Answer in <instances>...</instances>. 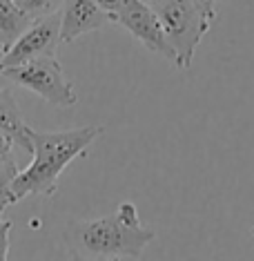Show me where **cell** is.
Listing matches in <instances>:
<instances>
[{
  "instance_id": "14",
  "label": "cell",
  "mask_w": 254,
  "mask_h": 261,
  "mask_svg": "<svg viewBox=\"0 0 254 261\" xmlns=\"http://www.w3.org/2000/svg\"><path fill=\"white\" fill-rule=\"evenodd\" d=\"M196 5L201 7L205 18H208L210 22H214V18H216V0H196Z\"/></svg>"
},
{
  "instance_id": "4",
  "label": "cell",
  "mask_w": 254,
  "mask_h": 261,
  "mask_svg": "<svg viewBox=\"0 0 254 261\" xmlns=\"http://www.w3.org/2000/svg\"><path fill=\"white\" fill-rule=\"evenodd\" d=\"M0 76L38 94L45 103L54 105V108H72L78 100L74 83L67 79V74H65L63 65L58 63L56 56H40L25 65L5 67L0 69Z\"/></svg>"
},
{
  "instance_id": "15",
  "label": "cell",
  "mask_w": 254,
  "mask_h": 261,
  "mask_svg": "<svg viewBox=\"0 0 254 261\" xmlns=\"http://www.w3.org/2000/svg\"><path fill=\"white\" fill-rule=\"evenodd\" d=\"M3 212H5V205H0V217H3Z\"/></svg>"
},
{
  "instance_id": "9",
  "label": "cell",
  "mask_w": 254,
  "mask_h": 261,
  "mask_svg": "<svg viewBox=\"0 0 254 261\" xmlns=\"http://www.w3.org/2000/svg\"><path fill=\"white\" fill-rule=\"evenodd\" d=\"M32 22L34 18L20 7L18 0H0V54L7 51Z\"/></svg>"
},
{
  "instance_id": "2",
  "label": "cell",
  "mask_w": 254,
  "mask_h": 261,
  "mask_svg": "<svg viewBox=\"0 0 254 261\" xmlns=\"http://www.w3.org/2000/svg\"><path fill=\"white\" fill-rule=\"evenodd\" d=\"M103 127H74V129H56V132H40L29 129V139L34 147V161L11 183L9 190V205L18 203L29 194H43L49 197L58 190V179L63 170L72 161L85 154Z\"/></svg>"
},
{
  "instance_id": "8",
  "label": "cell",
  "mask_w": 254,
  "mask_h": 261,
  "mask_svg": "<svg viewBox=\"0 0 254 261\" xmlns=\"http://www.w3.org/2000/svg\"><path fill=\"white\" fill-rule=\"evenodd\" d=\"M29 125H25L20 114V108L16 103L14 94L9 90H0V132L5 136H9L14 147L32 154V139H29Z\"/></svg>"
},
{
  "instance_id": "7",
  "label": "cell",
  "mask_w": 254,
  "mask_h": 261,
  "mask_svg": "<svg viewBox=\"0 0 254 261\" xmlns=\"http://www.w3.org/2000/svg\"><path fill=\"white\" fill-rule=\"evenodd\" d=\"M111 22L114 20L98 7L96 0H65L61 9V38L63 43H72L82 34L100 32Z\"/></svg>"
},
{
  "instance_id": "12",
  "label": "cell",
  "mask_w": 254,
  "mask_h": 261,
  "mask_svg": "<svg viewBox=\"0 0 254 261\" xmlns=\"http://www.w3.org/2000/svg\"><path fill=\"white\" fill-rule=\"evenodd\" d=\"M9 232H11V221L0 217V261H5L9 254Z\"/></svg>"
},
{
  "instance_id": "6",
  "label": "cell",
  "mask_w": 254,
  "mask_h": 261,
  "mask_svg": "<svg viewBox=\"0 0 254 261\" xmlns=\"http://www.w3.org/2000/svg\"><path fill=\"white\" fill-rule=\"evenodd\" d=\"M116 22L125 27L150 51H154V54L167 58L172 65H176V51L170 45L167 36H165V29L150 3H143V0H123Z\"/></svg>"
},
{
  "instance_id": "10",
  "label": "cell",
  "mask_w": 254,
  "mask_h": 261,
  "mask_svg": "<svg viewBox=\"0 0 254 261\" xmlns=\"http://www.w3.org/2000/svg\"><path fill=\"white\" fill-rule=\"evenodd\" d=\"M18 172V163L14 159V143L9 136L0 132V205H9V190Z\"/></svg>"
},
{
  "instance_id": "11",
  "label": "cell",
  "mask_w": 254,
  "mask_h": 261,
  "mask_svg": "<svg viewBox=\"0 0 254 261\" xmlns=\"http://www.w3.org/2000/svg\"><path fill=\"white\" fill-rule=\"evenodd\" d=\"M18 5L36 20V18H45V16L61 14L65 0H18Z\"/></svg>"
},
{
  "instance_id": "16",
  "label": "cell",
  "mask_w": 254,
  "mask_h": 261,
  "mask_svg": "<svg viewBox=\"0 0 254 261\" xmlns=\"http://www.w3.org/2000/svg\"><path fill=\"white\" fill-rule=\"evenodd\" d=\"M143 3H150L152 5V3H156V0H143Z\"/></svg>"
},
{
  "instance_id": "17",
  "label": "cell",
  "mask_w": 254,
  "mask_h": 261,
  "mask_svg": "<svg viewBox=\"0 0 254 261\" xmlns=\"http://www.w3.org/2000/svg\"><path fill=\"white\" fill-rule=\"evenodd\" d=\"M252 239H254V228H252Z\"/></svg>"
},
{
  "instance_id": "3",
  "label": "cell",
  "mask_w": 254,
  "mask_h": 261,
  "mask_svg": "<svg viewBox=\"0 0 254 261\" xmlns=\"http://www.w3.org/2000/svg\"><path fill=\"white\" fill-rule=\"evenodd\" d=\"M152 7L176 51V67L187 69L192 65L196 45L208 34L212 22L203 16L196 0H156Z\"/></svg>"
},
{
  "instance_id": "5",
  "label": "cell",
  "mask_w": 254,
  "mask_h": 261,
  "mask_svg": "<svg viewBox=\"0 0 254 261\" xmlns=\"http://www.w3.org/2000/svg\"><path fill=\"white\" fill-rule=\"evenodd\" d=\"M61 43H63L61 14L36 18L16 38V43L11 45L7 51H3V56H0V69L25 65L40 56H56Z\"/></svg>"
},
{
  "instance_id": "1",
  "label": "cell",
  "mask_w": 254,
  "mask_h": 261,
  "mask_svg": "<svg viewBox=\"0 0 254 261\" xmlns=\"http://www.w3.org/2000/svg\"><path fill=\"white\" fill-rule=\"evenodd\" d=\"M152 239L154 232L129 201L107 217L72 221L65 228V246L74 259H138Z\"/></svg>"
},
{
  "instance_id": "13",
  "label": "cell",
  "mask_w": 254,
  "mask_h": 261,
  "mask_svg": "<svg viewBox=\"0 0 254 261\" xmlns=\"http://www.w3.org/2000/svg\"><path fill=\"white\" fill-rule=\"evenodd\" d=\"M96 3H98V7L103 9V11H107L111 20H114V22L118 20V9H121L123 0H96Z\"/></svg>"
}]
</instances>
